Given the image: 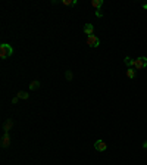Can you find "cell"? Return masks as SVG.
I'll return each instance as SVG.
<instances>
[{"instance_id": "cell-1", "label": "cell", "mask_w": 147, "mask_h": 165, "mask_svg": "<svg viewBox=\"0 0 147 165\" xmlns=\"http://www.w3.org/2000/svg\"><path fill=\"white\" fill-rule=\"evenodd\" d=\"M12 53H13V49L10 44H7V43L0 44V58L1 59H7L9 56H12Z\"/></svg>"}, {"instance_id": "cell-2", "label": "cell", "mask_w": 147, "mask_h": 165, "mask_svg": "<svg viewBox=\"0 0 147 165\" xmlns=\"http://www.w3.org/2000/svg\"><path fill=\"white\" fill-rule=\"evenodd\" d=\"M132 66H135L137 69H143V68H146V66H147V58H146V56H141V58L134 59Z\"/></svg>"}, {"instance_id": "cell-3", "label": "cell", "mask_w": 147, "mask_h": 165, "mask_svg": "<svg viewBox=\"0 0 147 165\" xmlns=\"http://www.w3.org/2000/svg\"><path fill=\"white\" fill-rule=\"evenodd\" d=\"M87 44L91 46V47H97V46L100 44V40L93 34V36H88V37H87Z\"/></svg>"}, {"instance_id": "cell-4", "label": "cell", "mask_w": 147, "mask_h": 165, "mask_svg": "<svg viewBox=\"0 0 147 165\" xmlns=\"http://www.w3.org/2000/svg\"><path fill=\"white\" fill-rule=\"evenodd\" d=\"M94 149L99 150V152H105V150L108 149V146H106V143H105L103 140H96V142H94Z\"/></svg>"}, {"instance_id": "cell-5", "label": "cell", "mask_w": 147, "mask_h": 165, "mask_svg": "<svg viewBox=\"0 0 147 165\" xmlns=\"http://www.w3.org/2000/svg\"><path fill=\"white\" fill-rule=\"evenodd\" d=\"M93 31H94L93 24H85V27H84V33L87 34V37H88V36H93Z\"/></svg>"}, {"instance_id": "cell-6", "label": "cell", "mask_w": 147, "mask_h": 165, "mask_svg": "<svg viewBox=\"0 0 147 165\" xmlns=\"http://www.w3.org/2000/svg\"><path fill=\"white\" fill-rule=\"evenodd\" d=\"M10 145V137H9V133H4L3 139H1V146L3 147H7Z\"/></svg>"}, {"instance_id": "cell-7", "label": "cell", "mask_w": 147, "mask_h": 165, "mask_svg": "<svg viewBox=\"0 0 147 165\" xmlns=\"http://www.w3.org/2000/svg\"><path fill=\"white\" fill-rule=\"evenodd\" d=\"M102 4H103V0H93V1H91V6H93V7H96L97 10H100Z\"/></svg>"}, {"instance_id": "cell-8", "label": "cell", "mask_w": 147, "mask_h": 165, "mask_svg": "<svg viewBox=\"0 0 147 165\" xmlns=\"http://www.w3.org/2000/svg\"><path fill=\"white\" fill-rule=\"evenodd\" d=\"M127 75H128V78H134V75H135V71H134L132 68H128V71H127Z\"/></svg>"}, {"instance_id": "cell-9", "label": "cell", "mask_w": 147, "mask_h": 165, "mask_svg": "<svg viewBox=\"0 0 147 165\" xmlns=\"http://www.w3.org/2000/svg\"><path fill=\"white\" fill-rule=\"evenodd\" d=\"M38 87H40V82L38 81H33L31 84H30V88H31V90H37Z\"/></svg>"}, {"instance_id": "cell-10", "label": "cell", "mask_w": 147, "mask_h": 165, "mask_svg": "<svg viewBox=\"0 0 147 165\" xmlns=\"http://www.w3.org/2000/svg\"><path fill=\"white\" fill-rule=\"evenodd\" d=\"M18 97H19V99H28V93H25V91H19V93H18Z\"/></svg>"}, {"instance_id": "cell-11", "label": "cell", "mask_w": 147, "mask_h": 165, "mask_svg": "<svg viewBox=\"0 0 147 165\" xmlns=\"http://www.w3.org/2000/svg\"><path fill=\"white\" fill-rule=\"evenodd\" d=\"M124 62H125V64H127V65H128V66H131V65H132V64H134V61H132V59H131V58H128V56H127V58H125V59H124Z\"/></svg>"}, {"instance_id": "cell-12", "label": "cell", "mask_w": 147, "mask_h": 165, "mask_svg": "<svg viewBox=\"0 0 147 165\" xmlns=\"http://www.w3.org/2000/svg\"><path fill=\"white\" fill-rule=\"evenodd\" d=\"M12 127V121H7L4 124V133H9V128Z\"/></svg>"}, {"instance_id": "cell-13", "label": "cell", "mask_w": 147, "mask_h": 165, "mask_svg": "<svg viewBox=\"0 0 147 165\" xmlns=\"http://www.w3.org/2000/svg\"><path fill=\"white\" fill-rule=\"evenodd\" d=\"M62 3H63V4H66V6H68V4H75V3H76V0H63V1H62Z\"/></svg>"}, {"instance_id": "cell-14", "label": "cell", "mask_w": 147, "mask_h": 165, "mask_svg": "<svg viewBox=\"0 0 147 165\" xmlns=\"http://www.w3.org/2000/svg\"><path fill=\"white\" fill-rule=\"evenodd\" d=\"M65 77H66L68 80H71V78H72V74H71V71H68V72L65 74Z\"/></svg>"}, {"instance_id": "cell-15", "label": "cell", "mask_w": 147, "mask_h": 165, "mask_svg": "<svg viewBox=\"0 0 147 165\" xmlns=\"http://www.w3.org/2000/svg\"><path fill=\"white\" fill-rule=\"evenodd\" d=\"M143 146H144V149H147V140L144 142V145H143Z\"/></svg>"}, {"instance_id": "cell-16", "label": "cell", "mask_w": 147, "mask_h": 165, "mask_svg": "<svg viewBox=\"0 0 147 165\" xmlns=\"http://www.w3.org/2000/svg\"><path fill=\"white\" fill-rule=\"evenodd\" d=\"M143 7H144V9H147V3H144V4H143Z\"/></svg>"}]
</instances>
